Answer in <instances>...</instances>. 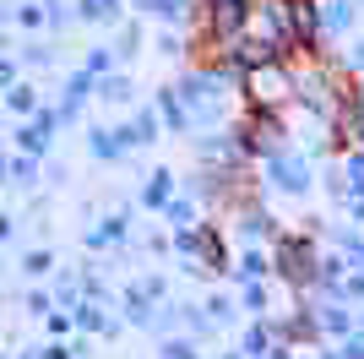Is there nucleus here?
<instances>
[{"label": "nucleus", "instance_id": "obj_1", "mask_svg": "<svg viewBox=\"0 0 364 359\" xmlns=\"http://www.w3.org/2000/svg\"><path fill=\"white\" fill-rule=\"evenodd\" d=\"M250 88H256L261 98H277V93H283V82H277V76H261V71H256V76H250Z\"/></svg>", "mask_w": 364, "mask_h": 359}]
</instances>
